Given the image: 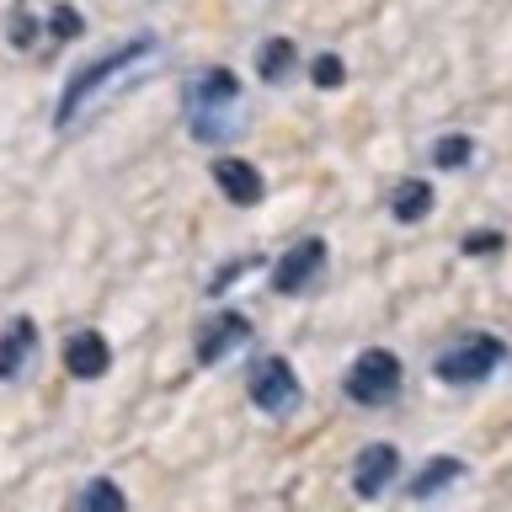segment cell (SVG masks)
Wrapping results in <instances>:
<instances>
[{
    "mask_svg": "<svg viewBox=\"0 0 512 512\" xmlns=\"http://www.w3.org/2000/svg\"><path fill=\"white\" fill-rule=\"evenodd\" d=\"M320 272H326V240L310 235V240H299V246H288L278 262H272V294H304Z\"/></svg>",
    "mask_w": 512,
    "mask_h": 512,
    "instance_id": "cell-6",
    "label": "cell"
},
{
    "mask_svg": "<svg viewBox=\"0 0 512 512\" xmlns=\"http://www.w3.org/2000/svg\"><path fill=\"white\" fill-rule=\"evenodd\" d=\"M11 38H16V48H32V38H38V22H32L27 6L11 11Z\"/></svg>",
    "mask_w": 512,
    "mask_h": 512,
    "instance_id": "cell-19",
    "label": "cell"
},
{
    "mask_svg": "<svg viewBox=\"0 0 512 512\" xmlns=\"http://www.w3.org/2000/svg\"><path fill=\"white\" fill-rule=\"evenodd\" d=\"M395 475H400V448L395 443H368V448H358V459H352V491H358L363 502H374V496L390 491Z\"/></svg>",
    "mask_w": 512,
    "mask_h": 512,
    "instance_id": "cell-8",
    "label": "cell"
},
{
    "mask_svg": "<svg viewBox=\"0 0 512 512\" xmlns=\"http://www.w3.org/2000/svg\"><path fill=\"white\" fill-rule=\"evenodd\" d=\"M432 160H438V171H464V166L475 160L470 134H443V139H438V150H432Z\"/></svg>",
    "mask_w": 512,
    "mask_h": 512,
    "instance_id": "cell-15",
    "label": "cell"
},
{
    "mask_svg": "<svg viewBox=\"0 0 512 512\" xmlns=\"http://www.w3.org/2000/svg\"><path fill=\"white\" fill-rule=\"evenodd\" d=\"M310 80H315L320 91H336V86L347 80V64L336 59V54H315V64H310Z\"/></svg>",
    "mask_w": 512,
    "mask_h": 512,
    "instance_id": "cell-18",
    "label": "cell"
},
{
    "mask_svg": "<svg viewBox=\"0 0 512 512\" xmlns=\"http://www.w3.org/2000/svg\"><path fill=\"white\" fill-rule=\"evenodd\" d=\"M80 507H112V512H123V507H128V496L112 486V480H91V486L80 491Z\"/></svg>",
    "mask_w": 512,
    "mask_h": 512,
    "instance_id": "cell-17",
    "label": "cell"
},
{
    "mask_svg": "<svg viewBox=\"0 0 512 512\" xmlns=\"http://www.w3.org/2000/svg\"><path fill=\"white\" fill-rule=\"evenodd\" d=\"M240 123H246V86H240L235 70H198L187 86V128L198 144H224L240 134Z\"/></svg>",
    "mask_w": 512,
    "mask_h": 512,
    "instance_id": "cell-2",
    "label": "cell"
},
{
    "mask_svg": "<svg viewBox=\"0 0 512 512\" xmlns=\"http://www.w3.org/2000/svg\"><path fill=\"white\" fill-rule=\"evenodd\" d=\"M464 480V464L454 459V454H438V459H427V470L411 480V496L416 502H438L443 491H454Z\"/></svg>",
    "mask_w": 512,
    "mask_h": 512,
    "instance_id": "cell-12",
    "label": "cell"
},
{
    "mask_svg": "<svg viewBox=\"0 0 512 512\" xmlns=\"http://www.w3.org/2000/svg\"><path fill=\"white\" fill-rule=\"evenodd\" d=\"M347 400H358V406H390V400L400 395V358L384 347H368L352 358L347 379H342Z\"/></svg>",
    "mask_w": 512,
    "mask_h": 512,
    "instance_id": "cell-4",
    "label": "cell"
},
{
    "mask_svg": "<svg viewBox=\"0 0 512 512\" xmlns=\"http://www.w3.org/2000/svg\"><path fill=\"white\" fill-rule=\"evenodd\" d=\"M160 64H166V43L155 38V32H139V38H128L123 48H112L107 59L86 64L70 86H64L59 107H54V128L59 134H75V128H86L91 118H102V112L118 102L123 91H134L144 75H155Z\"/></svg>",
    "mask_w": 512,
    "mask_h": 512,
    "instance_id": "cell-1",
    "label": "cell"
},
{
    "mask_svg": "<svg viewBox=\"0 0 512 512\" xmlns=\"http://www.w3.org/2000/svg\"><path fill=\"white\" fill-rule=\"evenodd\" d=\"M251 400H256V411H267V416H288L299 406V374H294V363L288 358H262L251 368Z\"/></svg>",
    "mask_w": 512,
    "mask_h": 512,
    "instance_id": "cell-5",
    "label": "cell"
},
{
    "mask_svg": "<svg viewBox=\"0 0 512 512\" xmlns=\"http://www.w3.org/2000/svg\"><path fill=\"white\" fill-rule=\"evenodd\" d=\"M32 358H38V326H32L27 315H16L6 331H0V379H22Z\"/></svg>",
    "mask_w": 512,
    "mask_h": 512,
    "instance_id": "cell-9",
    "label": "cell"
},
{
    "mask_svg": "<svg viewBox=\"0 0 512 512\" xmlns=\"http://www.w3.org/2000/svg\"><path fill=\"white\" fill-rule=\"evenodd\" d=\"M80 32H86L80 11H70V6H54V11H48V38H54V43H70V38H80Z\"/></svg>",
    "mask_w": 512,
    "mask_h": 512,
    "instance_id": "cell-16",
    "label": "cell"
},
{
    "mask_svg": "<svg viewBox=\"0 0 512 512\" xmlns=\"http://www.w3.org/2000/svg\"><path fill=\"white\" fill-rule=\"evenodd\" d=\"M390 214H395L400 224H422V219L432 214V187L422 182V176H406V182L390 192Z\"/></svg>",
    "mask_w": 512,
    "mask_h": 512,
    "instance_id": "cell-14",
    "label": "cell"
},
{
    "mask_svg": "<svg viewBox=\"0 0 512 512\" xmlns=\"http://www.w3.org/2000/svg\"><path fill=\"white\" fill-rule=\"evenodd\" d=\"M507 240L496 235V230H480V235H464V256H491V251H502Z\"/></svg>",
    "mask_w": 512,
    "mask_h": 512,
    "instance_id": "cell-20",
    "label": "cell"
},
{
    "mask_svg": "<svg viewBox=\"0 0 512 512\" xmlns=\"http://www.w3.org/2000/svg\"><path fill=\"white\" fill-rule=\"evenodd\" d=\"M496 368H507V342L491 336V331L459 336L454 347H443L438 358H432V374H438L443 384H454V390H464V384H486Z\"/></svg>",
    "mask_w": 512,
    "mask_h": 512,
    "instance_id": "cell-3",
    "label": "cell"
},
{
    "mask_svg": "<svg viewBox=\"0 0 512 512\" xmlns=\"http://www.w3.org/2000/svg\"><path fill=\"white\" fill-rule=\"evenodd\" d=\"M294 70H299V48L288 43V38H267L262 54H256V75H262L267 86H288Z\"/></svg>",
    "mask_w": 512,
    "mask_h": 512,
    "instance_id": "cell-13",
    "label": "cell"
},
{
    "mask_svg": "<svg viewBox=\"0 0 512 512\" xmlns=\"http://www.w3.org/2000/svg\"><path fill=\"white\" fill-rule=\"evenodd\" d=\"M64 368H70L75 379H102L112 368V347L102 331H75L70 342H64Z\"/></svg>",
    "mask_w": 512,
    "mask_h": 512,
    "instance_id": "cell-10",
    "label": "cell"
},
{
    "mask_svg": "<svg viewBox=\"0 0 512 512\" xmlns=\"http://www.w3.org/2000/svg\"><path fill=\"white\" fill-rule=\"evenodd\" d=\"M251 320L240 315V310H219L208 326L198 331V363H208V368H219V363H230L240 347L251 342Z\"/></svg>",
    "mask_w": 512,
    "mask_h": 512,
    "instance_id": "cell-7",
    "label": "cell"
},
{
    "mask_svg": "<svg viewBox=\"0 0 512 512\" xmlns=\"http://www.w3.org/2000/svg\"><path fill=\"white\" fill-rule=\"evenodd\" d=\"M214 182H219V192H224V198H230L235 208L262 203V176H256L251 160H235V155L214 160Z\"/></svg>",
    "mask_w": 512,
    "mask_h": 512,
    "instance_id": "cell-11",
    "label": "cell"
}]
</instances>
